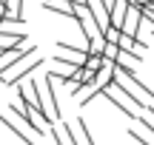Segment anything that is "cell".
Returning a JSON list of instances; mask_svg holds the SVG:
<instances>
[{
  "label": "cell",
  "instance_id": "obj_1",
  "mask_svg": "<svg viewBox=\"0 0 154 145\" xmlns=\"http://www.w3.org/2000/svg\"><path fill=\"white\" fill-rule=\"evenodd\" d=\"M29 54H34V46L32 43H23V46H17V49H11V51H6V54H0V77H3L9 68H14V66H20L23 60H29Z\"/></svg>",
  "mask_w": 154,
  "mask_h": 145
},
{
  "label": "cell",
  "instance_id": "obj_2",
  "mask_svg": "<svg viewBox=\"0 0 154 145\" xmlns=\"http://www.w3.org/2000/svg\"><path fill=\"white\" fill-rule=\"evenodd\" d=\"M126 14H128V0H111V3H109V28L123 31Z\"/></svg>",
  "mask_w": 154,
  "mask_h": 145
},
{
  "label": "cell",
  "instance_id": "obj_3",
  "mask_svg": "<svg viewBox=\"0 0 154 145\" xmlns=\"http://www.w3.org/2000/svg\"><path fill=\"white\" fill-rule=\"evenodd\" d=\"M117 49H120L123 54H134V57H143L140 51H146V43H137V37H131V34H123V31H120V40H117Z\"/></svg>",
  "mask_w": 154,
  "mask_h": 145
},
{
  "label": "cell",
  "instance_id": "obj_4",
  "mask_svg": "<svg viewBox=\"0 0 154 145\" xmlns=\"http://www.w3.org/2000/svg\"><path fill=\"white\" fill-rule=\"evenodd\" d=\"M51 137H54V142L57 145H80L77 142V137H74V128L72 125H57V128H51Z\"/></svg>",
  "mask_w": 154,
  "mask_h": 145
},
{
  "label": "cell",
  "instance_id": "obj_5",
  "mask_svg": "<svg viewBox=\"0 0 154 145\" xmlns=\"http://www.w3.org/2000/svg\"><path fill=\"white\" fill-rule=\"evenodd\" d=\"M40 66H43V57H37V60L26 63V66H23V68H20V71H17V74H14V77H11V80H9V83H6V85H20L23 80H26L29 74L34 71V68H40Z\"/></svg>",
  "mask_w": 154,
  "mask_h": 145
},
{
  "label": "cell",
  "instance_id": "obj_6",
  "mask_svg": "<svg viewBox=\"0 0 154 145\" xmlns=\"http://www.w3.org/2000/svg\"><path fill=\"white\" fill-rule=\"evenodd\" d=\"M103 49H106V40H103V34H100V31L88 34V46H86V54H88V57H100V54H103Z\"/></svg>",
  "mask_w": 154,
  "mask_h": 145
},
{
  "label": "cell",
  "instance_id": "obj_7",
  "mask_svg": "<svg viewBox=\"0 0 154 145\" xmlns=\"http://www.w3.org/2000/svg\"><path fill=\"white\" fill-rule=\"evenodd\" d=\"M43 9L57 11V14H63V17H72V6H69L66 0H43Z\"/></svg>",
  "mask_w": 154,
  "mask_h": 145
},
{
  "label": "cell",
  "instance_id": "obj_8",
  "mask_svg": "<svg viewBox=\"0 0 154 145\" xmlns=\"http://www.w3.org/2000/svg\"><path fill=\"white\" fill-rule=\"evenodd\" d=\"M0 125H3V128H9V131H11L14 137H20V140L26 142V145H32V140H29V134H26L23 128H17V125L11 123V117H6V114H0Z\"/></svg>",
  "mask_w": 154,
  "mask_h": 145
},
{
  "label": "cell",
  "instance_id": "obj_9",
  "mask_svg": "<svg viewBox=\"0 0 154 145\" xmlns=\"http://www.w3.org/2000/svg\"><path fill=\"white\" fill-rule=\"evenodd\" d=\"M103 66H106V60H103V57H88L83 68H86V71H91V74H97V71H100Z\"/></svg>",
  "mask_w": 154,
  "mask_h": 145
},
{
  "label": "cell",
  "instance_id": "obj_10",
  "mask_svg": "<svg viewBox=\"0 0 154 145\" xmlns=\"http://www.w3.org/2000/svg\"><path fill=\"white\" fill-rule=\"evenodd\" d=\"M77 128H80V137L86 140V145H97L94 137H91V131H88V125H86V120H77Z\"/></svg>",
  "mask_w": 154,
  "mask_h": 145
},
{
  "label": "cell",
  "instance_id": "obj_11",
  "mask_svg": "<svg viewBox=\"0 0 154 145\" xmlns=\"http://www.w3.org/2000/svg\"><path fill=\"white\" fill-rule=\"evenodd\" d=\"M128 137H131L134 142H140V145H154V140H149V137H146L143 131H137V128H128Z\"/></svg>",
  "mask_w": 154,
  "mask_h": 145
},
{
  "label": "cell",
  "instance_id": "obj_12",
  "mask_svg": "<svg viewBox=\"0 0 154 145\" xmlns=\"http://www.w3.org/2000/svg\"><path fill=\"white\" fill-rule=\"evenodd\" d=\"M0 3H3V6H6V0H0Z\"/></svg>",
  "mask_w": 154,
  "mask_h": 145
}]
</instances>
